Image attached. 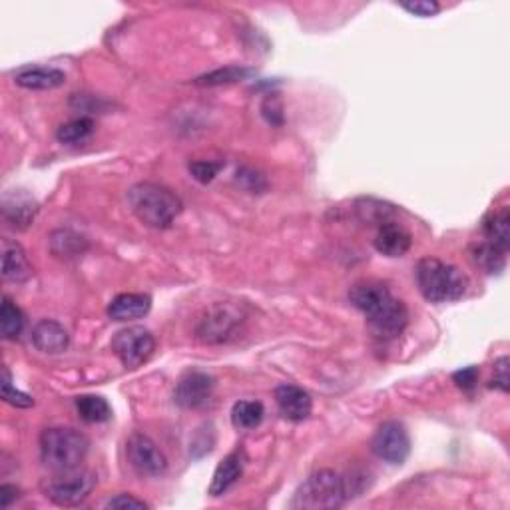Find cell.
<instances>
[{"label":"cell","instance_id":"obj_1","mask_svg":"<svg viewBox=\"0 0 510 510\" xmlns=\"http://www.w3.org/2000/svg\"><path fill=\"white\" fill-rule=\"evenodd\" d=\"M351 303L365 315L379 337H399L409 323V311L401 299L377 281H363L349 291Z\"/></svg>","mask_w":510,"mask_h":510},{"label":"cell","instance_id":"obj_2","mask_svg":"<svg viewBox=\"0 0 510 510\" xmlns=\"http://www.w3.org/2000/svg\"><path fill=\"white\" fill-rule=\"evenodd\" d=\"M128 204L137 220L156 230L169 228L184 208L172 190L152 182L132 185L128 192Z\"/></svg>","mask_w":510,"mask_h":510},{"label":"cell","instance_id":"obj_3","mask_svg":"<svg viewBox=\"0 0 510 510\" xmlns=\"http://www.w3.org/2000/svg\"><path fill=\"white\" fill-rule=\"evenodd\" d=\"M417 283L427 302L451 303L467 294L468 279L459 267L436 257L420 259L417 265Z\"/></svg>","mask_w":510,"mask_h":510},{"label":"cell","instance_id":"obj_4","mask_svg":"<svg viewBox=\"0 0 510 510\" xmlns=\"http://www.w3.org/2000/svg\"><path fill=\"white\" fill-rule=\"evenodd\" d=\"M86 436L70 427H54L46 428L40 435V457H43L44 467L51 471H70L82 465L88 455Z\"/></svg>","mask_w":510,"mask_h":510},{"label":"cell","instance_id":"obj_5","mask_svg":"<svg viewBox=\"0 0 510 510\" xmlns=\"http://www.w3.org/2000/svg\"><path fill=\"white\" fill-rule=\"evenodd\" d=\"M347 498L345 479L331 468L313 473L302 487L295 490L291 508L297 510H331L339 508Z\"/></svg>","mask_w":510,"mask_h":510},{"label":"cell","instance_id":"obj_6","mask_svg":"<svg viewBox=\"0 0 510 510\" xmlns=\"http://www.w3.org/2000/svg\"><path fill=\"white\" fill-rule=\"evenodd\" d=\"M96 487V475L88 468H70L59 471L46 483V497L59 506H76L84 503Z\"/></svg>","mask_w":510,"mask_h":510},{"label":"cell","instance_id":"obj_7","mask_svg":"<svg viewBox=\"0 0 510 510\" xmlns=\"http://www.w3.org/2000/svg\"><path fill=\"white\" fill-rule=\"evenodd\" d=\"M153 349H156L153 335L148 329L137 326L118 331L112 339V351L116 353V357L122 361L126 369H137L144 365L152 357Z\"/></svg>","mask_w":510,"mask_h":510},{"label":"cell","instance_id":"obj_8","mask_svg":"<svg viewBox=\"0 0 510 510\" xmlns=\"http://www.w3.org/2000/svg\"><path fill=\"white\" fill-rule=\"evenodd\" d=\"M126 455L129 467L140 476H160L166 473L168 459L158 449L150 436L142 433H134L126 443Z\"/></svg>","mask_w":510,"mask_h":510},{"label":"cell","instance_id":"obj_9","mask_svg":"<svg viewBox=\"0 0 510 510\" xmlns=\"http://www.w3.org/2000/svg\"><path fill=\"white\" fill-rule=\"evenodd\" d=\"M375 455L388 465H403L411 452V439L407 428L396 420H388L377 428L371 441Z\"/></svg>","mask_w":510,"mask_h":510},{"label":"cell","instance_id":"obj_10","mask_svg":"<svg viewBox=\"0 0 510 510\" xmlns=\"http://www.w3.org/2000/svg\"><path fill=\"white\" fill-rule=\"evenodd\" d=\"M214 393V379L201 373V371H190L185 373L180 383L176 385L174 401L182 409H200L209 403Z\"/></svg>","mask_w":510,"mask_h":510},{"label":"cell","instance_id":"obj_11","mask_svg":"<svg viewBox=\"0 0 510 510\" xmlns=\"http://www.w3.org/2000/svg\"><path fill=\"white\" fill-rule=\"evenodd\" d=\"M275 403H278V409L283 417L287 420H305L311 415L313 401L310 393H305L303 388H299L295 385H281L275 388Z\"/></svg>","mask_w":510,"mask_h":510},{"label":"cell","instance_id":"obj_12","mask_svg":"<svg viewBox=\"0 0 510 510\" xmlns=\"http://www.w3.org/2000/svg\"><path fill=\"white\" fill-rule=\"evenodd\" d=\"M32 343L46 355H60L68 349L70 335L59 321L43 319L32 329Z\"/></svg>","mask_w":510,"mask_h":510},{"label":"cell","instance_id":"obj_13","mask_svg":"<svg viewBox=\"0 0 510 510\" xmlns=\"http://www.w3.org/2000/svg\"><path fill=\"white\" fill-rule=\"evenodd\" d=\"M411 244V233L404 230L403 225L395 222H385L379 225V231L375 236V249L379 254L387 257H401L409 252Z\"/></svg>","mask_w":510,"mask_h":510},{"label":"cell","instance_id":"obj_14","mask_svg":"<svg viewBox=\"0 0 510 510\" xmlns=\"http://www.w3.org/2000/svg\"><path fill=\"white\" fill-rule=\"evenodd\" d=\"M32 265L19 241L3 239V278L4 281L22 283L30 279Z\"/></svg>","mask_w":510,"mask_h":510},{"label":"cell","instance_id":"obj_15","mask_svg":"<svg viewBox=\"0 0 510 510\" xmlns=\"http://www.w3.org/2000/svg\"><path fill=\"white\" fill-rule=\"evenodd\" d=\"M3 212L6 222L16 230H27L28 225L35 220L38 214L36 201L22 192H14L4 196L3 201Z\"/></svg>","mask_w":510,"mask_h":510},{"label":"cell","instance_id":"obj_16","mask_svg":"<svg viewBox=\"0 0 510 510\" xmlns=\"http://www.w3.org/2000/svg\"><path fill=\"white\" fill-rule=\"evenodd\" d=\"M152 310V297L144 294H122L108 305V318L114 321H132L148 315Z\"/></svg>","mask_w":510,"mask_h":510},{"label":"cell","instance_id":"obj_17","mask_svg":"<svg viewBox=\"0 0 510 510\" xmlns=\"http://www.w3.org/2000/svg\"><path fill=\"white\" fill-rule=\"evenodd\" d=\"M14 82L27 88V90H52L67 82V75L59 68H46V67H32L16 72Z\"/></svg>","mask_w":510,"mask_h":510},{"label":"cell","instance_id":"obj_18","mask_svg":"<svg viewBox=\"0 0 510 510\" xmlns=\"http://www.w3.org/2000/svg\"><path fill=\"white\" fill-rule=\"evenodd\" d=\"M244 452L236 451L231 455L225 457L220 465H217L212 484H209V495L212 497H222L228 492L233 484L238 483V479L244 473Z\"/></svg>","mask_w":510,"mask_h":510},{"label":"cell","instance_id":"obj_19","mask_svg":"<svg viewBox=\"0 0 510 510\" xmlns=\"http://www.w3.org/2000/svg\"><path fill=\"white\" fill-rule=\"evenodd\" d=\"M483 231H484V236H487L489 244L508 252V246H510V212H508V208L505 206L500 209H495V212H490L487 217H484Z\"/></svg>","mask_w":510,"mask_h":510},{"label":"cell","instance_id":"obj_20","mask_svg":"<svg viewBox=\"0 0 510 510\" xmlns=\"http://www.w3.org/2000/svg\"><path fill=\"white\" fill-rule=\"evenodd\" d=\"M76 411L84 423H104L112 415L108 401L98 395H82L76 399Z\"/></svg>","mask_w":510,"mask_h":510},{"label":"cell","instance_id":"obj_21","mask_svg":"<svg viewBox=\"0 0 510 510\" xmlns=\"http://www.w3.org/2000/svg\"><path fill=\"white\" fill-rule=\"evenodd\" d=\"M265 409L259 401H238L231 409V423L236 428H255L262 425Z\"/></svg>","mask_w":510,"mask_h":510},{"label":"cell","instance_id":"obj_22","mask_svg":"<svg viewBox=\"0 0 510 510\" xmlns=\"http://www.w3.org/2000/svg\"><path fill=\"white\" fill-rule=\"evenodd\" d=\"M473 257H475L476 265H479L481 270L484 273H489V275L500 273V271L505 270V265H506V252H505V249L492 246V244H489V241H484V244L476 246L475 252H473Z\"/></svg>","mask_w":510,"mask_h":510},{"label":"cell","instance_id":"obj_23","mask_svg":"<svg viewBox=\"0 0 510 510\" xmlns=\"http://www.w3.org/2000/svg\"><path fill=\"white\" fill-rule=\"evenodd\" d=\"M24 327V315L22 311L12 303L11 297L3 299V307H0V329H3L4 339H16L22 333Z\"/></svg>","mask_w":510,"mask_h":510},{"label":"cell","instance_id":"obj_24","mask_svg":"<svg viewBox=\"0 0 510 510\" xmlns=\"http://www.w3.org/2000/svg\"><path fill=\"white\" fill-rule=\"evenodd\" d=\"M254 75L252 68H241V67H225L220 70L209 72V75L200 76L196 80V84L200 86H224V84H233L241 82Z\"/></svg>","mask_w":510,"mask_h":510},{"label":"cell","instance_id":"obj_25","mask_svg":"<svg viewBox=\"0 0 510 510\" xmlns=\"http://www.w3.org/2000/svg\"><path fill=\"white\" fill-rule=\"evenodd\" d=\"M94 132V122L90 118H78L72 120L68 124H62L56 132V137H59L60 144H78L84 142L86 137H90Z\"/></svg>","mask_w":510,"mask_h":510},{"label":"cell","instance_id":"obj_26","mask_svg":"<svg viewBox=\"0 0 510 510\" xmlns=\"http://www.w3.org/2000/svg\"><path fill=\"white\" fill-rule=\"evenodd\" d=\"M84 239L72 231H56L52 236V252L60 257H72L82 254Z\"/></svg>","mask_w":510,"mask_h":510},{"label":"cell","instance_id":"obj_27","mask_svg":"<svg viewBox=\"0 0 510 510\" xmlns=\"http://www.w3.org/2000/svg\"><path fill=\"white\" fill-rule=\"evenodd\" d=\"M3 399L8 404H12V407H19V409H28V407H32V404H35L30 395L19 391V388L12 385L11 371H8L6 367L3 369Z\"/></svg>","mask_w":510,"mask_h":510},{"label":"cell","instance_id":"obj_28","mask_svg":"<svg viewBox=\"0 0 510 510\" xmlns=\"http://www.w3.org/2000/svg\"><path fill=\"white\" fill-rule=\"evenodd\" d=\"M222 169V164H214V161H193L190 164V172L201 184H209Z\"/></svg>","mask_w":510,"mask_h":510},{"label":"cell","instance_id":"obj_29","mask_svg":"<svg viewBox=\"0 0 510 510\" xmlns=\"http://www.w3.org/2000/svg\"><path fill=\"white\" fill-rule=\"evenodd\" d=\"M404 11L420 16V19H427V16H435L441 11V6L433 3V0H415V3H403L401 4Z\"/></svg>","mask_w":510,"mask_h":510},{"label":"cell","instance_id":"obj_30","mask_svg":"<svg viewBox=\"0 0 510 510\" xmlns=\"http://www.w3.org/2000/svg\"><path fill=\"white\" fill-rule=\"evenodd\" d=\"M490 387L500 388L503 393H508V357H500L495 363V375H492Z\"/></svg>","mask_w":510,"mask_h":510},{"label":"cell","instance_id":"obj_31","mask_svg":"<svg viewBox=\"0 0 510 510\" xmlns=\"http://www.w3.org/2000/svg\"><path fill=\"white\" fill-rule=\"evenodd\" d=\"M452 379H455V383L460 388H465V391H468V388H473L476 385V379H479V369H476V367L460 369V371H457L455 375H452Z\"/></svg>","mask_w":510,"mask_h":510},{"label":"cell","instance_id":"obj_32","mask_svg":"<svg viewBox=\"0 0 510 510\" xmlns=\"http://www.w3.org/2000/svg\"><path fill=\"white\" fill-rule=\"evenodd\" d=\"M108 508H148V505L144 500L136 498L132 495H118L114 498H110L106 503Z\"/></svg>","mask_w":510,"mask_h":510},{"label":"cell","instance_id":"obj_33","mask_svg":"<svg viewBox=\"0 0 510 510\" xmlns=\"http://www.w3.org/2000/svg\"><path fill=\"white\" fill-rule=\"evenodd\" d=\"M16 497H19V489L16 487H11V484H3V487H0V505H3V508L11 506Z\"/></svg>","mask_w":510,"mask_h":510}]
</instances>
